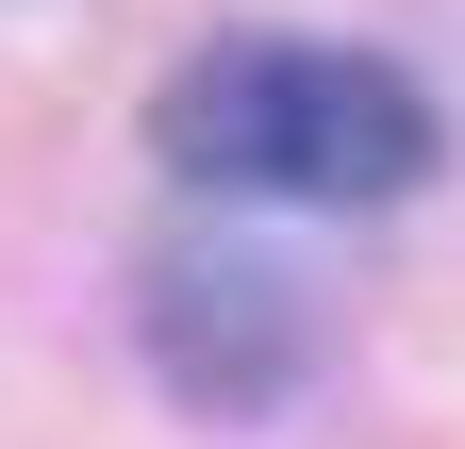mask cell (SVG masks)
<instances>
[{
	"instance_id": "cell-1",
	"label": "cell",
	"mask_w": 465,
	"mask_h": 449,
	"mask_svg": "<svg viewBox=\"0 0 465 449\" xmlns=\"http://www.w3.org/2000/svg\"><path fill=\"white\" fill-rule=\"evenodd\" d=\"M166 166L232 200H399L432 184V100L366 67V50H282V34H232L166 84Z\"/></svg>"
},
{
	"instance_id": "cell-2",
	"label": "cell",
	"mask_w": 465,
	"mask_h": 449,
	"mask_svg": "<svg viewBox=\"0 0 465 449\" xmlns=\"http://www.w3.org/2000/svg\"><path fill=\"white\" fill-rule=\"evenodd\" d=\"M150 366L183 383L200 416H250L300 383V284L250 250H166L150 266Z\"/></svg>"
}]
</instances>
